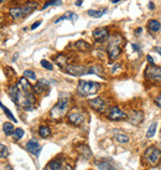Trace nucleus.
<instances>
[{
  "label": "nucleus",
  "mask_w": 161,
  "mask_h": 170,
  "mask_svg": "<svg viewBox=\"0 0 161 170\" xmlns=\"http://www.w3.org/2000/svg\"><path fill=\"white\" fill-rule=\"evenodd\" d=\"M119 69H120V65H119V63H118V65H115V66L113 67V69H112V73H115V72H117V71H118Z\"/></svg>",
  "instance_id": "obj_39"
},
{
  "label": "nucleus",
  "mask_w": 161,
  "mask_h": 170,
  "mask_svg": "<svg viewBox=\"0 0 161 170\" xmlns=\"http://www.w3.org/2000/svg\"><path fill=\"white\" fill-rule=\"evenodd\" d=\"M156 128H158V123L154 122L150 127H149V129L146 132V137L148 138H152V137H154V134H155V132H156Z\"/></svg>",
  "instance_id": "obj_29"
},
{
  "label": "nucleus",
  "mask_w": 161,
  "mask_h": 170,
  "mask_svg": "<svg viewBox=\"0 0 161 170\" xmlns=\"http://www.w3.org/2000/svg\"><path fill=\"white\" fill-rule=\"evenodd\" d=\"M3 130H4V134L5 135H11V134H14V126L11 123H9V122H5L3 124Z\"/></svg>",
  "instance_id": "obj_26"
},
{
  "label": "nucleus",
  "mask_w": 161,
  "mask_h": 170,
  "mask_svg": "<svg viewBox=\"0 0 161 170\" xmlns=\"http://www.w3.org/2000/svg\"><path fill=\"white\" fill-rule=\"evenodd\" d=\"M62 170H72V167H71V165H68V164H67V165H65V167L62 168Z\"/></svg>",
  "instance_id": "obj_42"
},
{
  "label": "nucleus",
  "mask_w": 161,
  "mask_h": 170,
  "mask_svg": "<svg viewBox=\"0 0 161 170\" xmlns=\"http://www.w3.org/2000/svg\"><path fill=\"white\" fill-rule=\"evenodd\" d=\"M113 134H114L115 140H117L118 143H120V144H126V143H129V140H130L128 135H126L125 133H123V132H120V130H118V129H114Z\"/></svg>",
  "instance_id": "obj_16"
},
{
  "label": "nucleus",
  "mask_w": 161,
  "mask_h": 170,
  "mask_svg": "<svg viewBox=\"0 0 161 170\" xmlns=\"http://www.w3.org/2000/svg\"><path fill=\"white\" fill-rule=\"evenodd\" d=\"M74 4H76V6H81L82 5V0H77Z\"/></svg>",
  "instance_id": "obj_45"
},
{
  "label": "nucleus",
  "mask_w": 161,
  "mask_h": 170,
  "mask_svg": "<svg viewBox=\"0 0 161 170\" xmlns=\"http://www.w3.org/2000/svg\"><path fill=\"white\" fill-rule=\"evenodd\" d=\"M48 85H50V81L47 80H39L36 82V85L33 86V93L36 94H43L46 91H48Z\"/></svg>",
  "instance_id": "obj_11"
},
{
  "label": "nucleus",
  "mask_w": 161,
  "mask_h": 170,
  "mask_svg": "<svg viewBox=\"0 0 161 170\" xmlns=\"http://www.w3.org/2000/svg\"><path fill=\"white\" fill-rule=\"evenodd\" d=\"M67 119H68V122L72 124L74 127H79L82 124L84 123L86 120V114L83 112L81 111L79 108H72L68 113V116H67Z\"/></svg>",
  "instance_id": "obj_5"
},
{
  "label": "nucleus",
  "mask_w": 161,
  "mask_h": 170,
  "mask_svg": "<svg viewBox=\"0 0 161 170\" xmlns=\"http://www.w3.org/2000/svg\"><path fill=\"white\" fill-rule=\"evenodd\" d=\"M128 118H129V122L132 124H134V126H139L144 119V113L141 111H132L129 113Z\"/></svg>",
  "instance_id": "obj_13"
},
{
  "label": "nucleus",
  "mask_w": 161,
  "mask_h": 170,
  "mask_svg": "<svg viewBox=\"0 0 161 170\" xmlns=\"http://www.w3.org/2000/svg\"><path fill=\"white\" fill-rule=\"evenodd\" d=\"M7 154H9V150H7L6 145L0 144V159H4V158H6Z\"/></svg>",
  "instance_id": "obj_32"
},
{
  "label": "nucleus",
  "mask_w": 161,
  "mask_h": 170,
  "mask_svg": "<svg viewBox=\"0 0 161 170\" xmlns=\"http://www.w3.org/2000/svg\"><path fill=\"white\" fill-rule=\"evenodd\" d=\"M22 137H24V130H22L21 128H16V129L14 130V138L16 139V140H19V139H21Z\"/></svg>",
  "instance_id": "obj_33"
},
{
  "label": "nucleus",
  "mask_w": 161,
  "mask_h": 170,
  "mask_svg": "<svg viewBox=\"0 0 161 170\" xmlns=\"http://www.w3.org/2000/svg\"><path fill=\"white\" fill-rule=\"evenodd\" d=\"M0 108L3 109V111H4V113H5V114H6V117H7V118H9L10 120H13L14 123H16V122H17V120H16V118H15V117H14V114H13V113H11V112L9 111V109H7V107H5V105H4V104L1 103V102H0Z\"/></svg>",
  "instance_id": "obj_28"
},
{
  "label": "nucleus",
  "mask_w": 161,
  "mask_h": 170,
  "mask_svg": "<svg viewBox=\"0 0 161 170\" xmlns=\"http://www.w3.org/2000/svg\"><path fill=\"white\" fill-rule=\"evenodd\" d=\"M39 135L41 138H48L51 135V129L47 126H41L39 128Z\"/></svg>",
  "instance_id": "obj_25"
},
{
  "label": "nucleus",
  "mask_w": 161,
  "mask_h": 170,
  "mask_svg": "<svg viewBox=\"0 0 161 170\" xmlns=\"http://www.w3.org/2000/svg\"><path fill=\"white\" fill-rule=\"evenodd\" d=\"M41 66H42L45 70H47V71H52V70H53V65H52L50 61H47V60H41Z\"/></svg>",
  "instance_id": "obj_31"
},
{
  "label": "nucleus",
  "mask_w": 161,
  "mask_h": 170,
  "mask_svg": "<svg viewBox=\"0 0 161 170\" xmlns=\"http://www.w3.org/2000/svg\"><path fill=\"white\" fill-rule=\"evenodd\" d=\"M97 167L99 170H117L115 167L112 164L110 160H102V161H97Z\"/></svg>",
  "instance_id": "obj_20"
},
{
  "label": "nucleus",
  "mask_w": 161,
  "mask_h": 170,
  "mask_svg": "<svg viewBox=\"0 0 161 170\" xmlns=\"http://www.w3.org/2000/svg\"><path fill=\"white\" fill-rule=\"evenodd\" d=\"M26 149H27V152H30L33 155H39L40 152H41V145L39 144V142H37V139L32 138L30 139L27 142V144H26Z\"/></svg>",
  "instance_id": "obj_12"
},
{
  "label": "nucleus",
  "mask_w": 161,
  "mask_h": 170,
  "mask_svg": "<svg viewBox=\"0 0 161 170\" xmlns=\"http://www.w3.org/2000/svg\"><path fill=\"white\" fill-rule=\"evenodd\" d=\"M132 46H133V48H134V50H135V51H139V46H138V45H135V44H133V45H132Z\"/></svg>",
  "instance_id": "obj_44"
},
{
  "label": "nucleus",
  "mask_w": 161,
  "mask_h": 170,
  "mask_svg": "<svg viewBox=\"0 0 161 170\" xmlns=\"http://www.w3.org/2000/svg\"><path fill=\"white\" fill-rule=\"evenodd\" d=\"M144 158L148 161V164L151 165V167L159 165L161 163V150L159 148H156V146H150L149 149H146Z\"/></svg>",
  "instance_id": "obj_4"
},
{
  "label": "nucleus",
  "mask_w": 161,
  "mask_h": 170,
  "mask_svg": "<svg viewBox=\"0 0 161 170\" xmlns=\"http://www.w3.org/2000/svg\"><path fill=\"white\" fill-rule=\"evenodd\" d=\"M7 0H0V3H6Z\"/></svg>",
  "instance_id": "obj_47"
},
{
  "label": "nucleus",
  "mask_w": 161,
  "mask_h": 170,
  "mask_svg": "<svg viewBox=\"0 0 161 170\" xmlns=\"http://www.w3.org/2000/svg\"><path fill=\"white\" fill-rule=\"evenodd\" d=\"M155 103H156V105H158L159 108H161V93H160V96L155 99Z\"/></svg>",
  "instance_id": "obj_38"
},
{
  "label": "nucleus",
  "mask_w": 161,
  "mask_h": 170,
  "mask_svg": "<svg viewBox=\"0 0 161 170\" xmlns=\"http://www.w3.org/2000/svg\"><path fill=\"white\" fill-rule=\"evenodd\" d=\"M73 47L76 48V50L78 51H82V52H87L91 50V44H88L87 41H84V40H78L76 41V42L73 44Z\"/></svg>",
  "instance_id": "obj_17"
},
{
  "label": "nucleus",
  "mask_w": 161,
  "mask_h": 170,
  "mask_svg": "<svg viewBox=\"0 0 161 170\" xmlns=\"http://www.w3.org/2000/svg\"><path fill=\"white\" fill-rule=\"evenodd\" d=\"M68 107H69V99L67 97H63V98H59L58 102L53 105V108L50 111V117L51 119L53 120H58L63 118L67 112H68Z\"/></svg>",
  "instance_id": "obj_2"
},
{
  "label": "nucleus",
  "mask_w": 161,
  "mask_h": 170,
  "mask_svg": "<svg viewBox=\"0 0 161 170\" xmlns=\"http://www.w3.org/2000/svg\"><path fill=\"white\" fill-rule=\"evenodd\" d=\"M55 62L57 63L61 69H65V67L67 66V62H68V57H67L65 54H58L55 57Z\"/></svg>",
  "instance_id": "obj_21"
},
{
  "label": "nucleus",
  "mask_w": 161,
  "mask_h": 170,
  "mask_svg": "<svg viewBox=\"0 0 161 170\" xmlns=\"http://www.w3.org/2000/svg\"><path fill=\"white\" fill-rule=\"evenodd\" d=\"M110 1H112V4H118L120 0H110Z\"/></svg>",
  "instance_id": "obj_46"
},
{
  "label": "nucleus",
  "mask_w": 161,
  "mask_h": 170,
  "mask_svg": "<svg viewBox=\"0 0 161 170\" xmlns=\"http://www.w3.org/2000/svg\"><path fill=\"white\" fill-rule=\"evenodd\" d=\"M155 51L161 56V47H160V46H156V47H155Z\"/></svg>",
  "instance_id": "obj_43"
},
{
  "label": "nucleus",
  "mask_w": 161,
  "mask_h": 170,
  "mask_svg": "<svg viewBox=\"0 0 161 170\" xmlns=\"http://www.w3.org/2000/svg\"><path fill=\"white\" fill-rule=\"evenodd\" d=\"M62 4V1L61 0H50V1H47L45 5L42 6V10H45L46 7H48V6H51V5H61Z\"/></svg>",
  "instance_id": "obj_34"
},
{
  "label": "nucleus",
  "mask_w": 161,
  "mask_h": 170,
  "mask_svg": "<svg viewBox=\"0 0 161 170\" xmlns=\"http://www.w3.org/2000/svg\"><path fill=\"white\" fill-rule=\"evenodd\" d=\"M92 35L94 37L96 41H98V42H104V41H107L109 39V30L107 28H98L93 31Z\"/></svg>",
  "instance_id": "obj_10"
},
{
  "label": "nucleus",
  "mask_w": 161,
  "mask_h": 170,
  "mask_svg": "<svg viewBox=\"0 0 161 170\" xmlns=\"http://www.w3.org/2000/svg\"><path fill=\"white\" fill-rule=\"evenodd\" d=\"M107 117L109 120H123L128 118V114L119 107H112L107 113Z\"/></svg>",
  "instance_id": "obj_8"
},
{
  "label": "nucleus",
  "mask_w": 161,
  "mask_h": 170,
  "mask_svg": "<svg viewBox=\"0 0 161 170\" xmlns=\"http://www.w3.org/2000/svg\"><path fill=\"white\" fill-rule=\"evenodd\" d=\"M146 60H148V62L150 63V65H155V60L152 58L150 55H148V56H146Z\"/></svg>",
  "instance_id": "obj_37"
},
{
  "label": "nucleus",
  "mask_w": 161,
  "mask_h": 170,
  "mask_svg": "<svg viewBox=\"0 0 161 170\" xmlns=\"http://www.w3.org/2000/svg\"><path fill=\"white\" fill-rule=\"evenodd\" d=\"M9 14H10V16L13 17L14 20H20V19L24 17V15H22V10H21V6H13V7H10Z\"/></svg>",
  "instance_id": "obj_18"
},
{
  "label": "nucleus",
  "mask_w": 161,
  "mask_h": 170,
  "mask_svg": "<svg viewBox=\"0 0 161 170\" xmlns=\"http://www.w3.org/2000/svg\"><path fill=\"white\" fill-rule=\"evenodd\" d=\"M37 7H39V4L36 1H27L25 3L24 5H21V10H22V15L25 16H27L29 14H31L33 10H36Z\"/></svg>",
  "instance_id": "obj_14"
},
{
  "label": "nucleus",
  "mask_w": 161,
  "mask_h": 170,
  "mask_svg": "<svg viewBox=\"0 0 161 170\" xmlns=\"http://www.w3.org/2000/svg\"><path fill=\"white\" fill-rule=\"evenodd\" d=\"M47 168L50 170H62L63 168V160L62 159H53L48 163Z\"/></svg>",
  "instance_id": "obj_22"
},
{
  "label": "nucleus",
  "mask_w": 161,
  "mask_h": 170,
  "mask_svg": "<svg viewBox=\"0 0 161 170\" xmlns=\"http://www.w3.org/2000/svg\"><path fill=\"white\" fill-rule=\"evenodd\" d=\"M149 9H150V10H154L155 9V5H154V3H152V1L149 3Z\"/></svg>",
  "instance_id": "obj_41"
},
{
  "label": "nucleus",
  "mask_w": 161,
  "mask_h": 170,
  "mask_svg": "<svg viewBox=\"0 0 161 170\" xmlns=\"http://www.w3.org/2000/svg\"><path fill=\"white\" fill-rule=\"evenodd\" d=\"M148 29L150 30L151 32H159L161 29L160 21L156 20V19H150V20L148 21Z\"/></svg>",
  "instance_id": "obj_19"
},
{
  "label": "nucleus",
  "mask_w": 161,
  "mask_h": 170,
  "mask_svg": "<svg viewBox=\"0 0 161 170\" xmlns=\"http://www.w3.org/2000/svg\"><path fill=\"white\" fill-rule=\"evenodd\" d=\"M65 15H66V19H68L71 21H76L78 19V15L74 14V13H66Z\"/></svg>",
  "instance_id": "obj_35"
},
{
  "label": "nucleus",
  "mask_w": 161,
  "mask_h": 170,
  "mask_svg": "<svg viewBox=\"0 0 161 170\" xmlns=\"http://www.w3.org/2000/svg\"><path fill=\"white\" fill-rule=\"evenodd\" d=\"M107 9H102V10H88L87 11V14L89 15V16H92V17H100V16H103L104 14H107Z\"/></svg>",
  "instance_id": "obj_27"
},
{
  "label": "nucleus",
  "mask_w": 161,
  "mask_h": 170,
  "mask_svg": "<svg viewBox=\"0 0 161 170\" xmlns=\"http://www.w3.org/2000/svg\"><path fill=\"white\" fill-rule=\"evenodd\" d=\"M141 32H143V29H141V28H138V29L135 30V35H136V36L141 35Z\"/></svg>",
  "instance_id": "obj_40"
},
{
  "label": "nucleus",
  "mask_w": 161,
  "mask_h": 170,
  "mask_svg": "<svg viewBox=\"0 0 161 170\" xmlns=\"http://www.w3.org/2000/svg\"><path fill=\"white\" fill-rule=\"evenodd\" d=\"M99 88H100V85L98 83V82L79 80L78 86H77V92H78L79 96L87 97V96H91V94L97 93L99 91Z\"/></svg>",
  "instance_id": "obj_3"
},
{
  "label": "nucleus",
  "mask_w": 161,
  "mask_h": 170,
  "mask_svg": "<svg viewBox=\"0 0 161 170\" xmlns=\"http://www.w3.org/2000/svg\"><path fill=\"white\" fill-rule=\"evenodd\" d=\"M17 87H19V89L21 91V92H24V93H26V92H31V85L29 83V80L26 77H21L20 80H19V82H17Z\"/></svg>",
  "instance_id": "obj_15"
},
{
  "label": "nucleus",
  "mask_w": 161,
  "mask_h": 170,
  "mask_svg": "<svg viewBox=\"0 0 161 170\" xmlns=\"http://www.w3.org/2000/svg\"><path fill=\"white\" fill-rule=\"evenodd\" d=\"M88 104L92 109H94L96 112H99V113H102L107 109V103L102 97H96V98H92V99H88Z\"/></svg>",
  "instance_id": "obj_9"
},
{
  "label": "nucleus",
  "mask_w": 161,
  "mask_h": 170,
  "mask_svg": "<svg viewBox=\"0 0 161 170\" xmlns=\"http://www.w3.org/2000/svg\"><path fill=\"white\" fill-rule=\"evenodd\" d=\"M123 37L119 34H114V35L109 36L108 39V47H107V52H108V57L110 61H114L117 57H119V55L122 54V44H123Z\"/></svg>",
  "instance_id": "obj_1"
},
{
  "label": "nucleus",
  "mask_w": 161,
  "mask_h": 170,
  "mask_svg": "<svg viewBox=\"0 0 161 170\" xmlns=\"http://www.w3.org/2000/svg\"><path fill=\"white\" fill-rule=\"evenodd\" d=\"M78 152H79L82 155L86 158V159H89V158H92V152H91V149H89L88 146H86V145H79V146H78Z\"/></svg>",
  "instance_id": "obj_24"
},
{
  "label": "nucleus",
  "mask_w": 161,
  "mask_h": 170,
  "mask_svg": "<svg viewBox=\"0 0 161 170\" xmlns=\"http://www.w3.org/2000/svg\"><path fill=\"white\" fill-rule=\"evenodd\" d=\"M145 77L148 81L160 82L161 81V67L156 65H150L145 70Z\"/></svg>",
  "instance_id": "obj_7"
},
{
  "label": "nucleus",
  "mask_w": 161,
  "mask_h": 170,
  "mask_svg": "<svg viewBox=\"0 0 161 170\" xmlns=\"http://www.w3.org/2000/svg\"><path fill=\"white\" fill-rule=\"evenodd\" d=\"M65 72L71 75V76L81 77L84 75H89V67L82 65H67L65 67Z\"/></svg>",
  "instance_id": "obj_6"
},
{
  "label": "nucleus",
  "mask_w": 161,
  "mask_h": 170,
  "mask_svg": "<svg viewBox=\"0 0 161 170\" xmlns=\"http://www.w3.org/2000/svg\"><path fill=\"white\" fill-rule=\"evenodd\" d=\"M24 77H26L30 81H36V75L31 70H25L24 71Z\"/></svg>",
  "instance_id": "obj_30"
},
{
  "label": "nucleus",
  "mask_w": 161,
  "mask_h": 170,
  "mask_svg": "<svg viewBox=\"0 0 161 170\" xmlns=\"http://www.w3.org/2000/svg\"><path fill=\"white\" fill-rule=\"evenodd\" d=\"M89 75H97L99 77H104V70L102 66L99 65H94L89 67Z\"/></svg>",
  "instance_id": "obj_23"
},
{
  "label": "nucleus",
  "mask_w": 161,
  "mask_h": 170,
  "mask_svg": "<svg viewBox=\"0 0 161 170\" xmlns=\"http://www.w3.org/2000/svg\"><path fill=\"white\" fill-rule=\"evenodd\" d=\"M43 170H48V168H47V167H46V168H45V169H43Z\"/></svg>",
  "instance_id": "obj_48"
},
{
  "label": "nucleus",
  "mask_w": 161,
  "mask_h": 170,
  "mask_svg": "<svg viewBox=\"0 0 161 170\" xmlns=\"http://www.w3.org/2000/svg\"><path fill=\"white\" fill-rule=\"evenodd\" d=\"M41 22H42V21H41V20H39V21H36V22H33V24L31 25V30H35V29H37V28H39V26L41 25Z\"/></svg>",
  "instance_id": "obj_36"
}]
</instances>
